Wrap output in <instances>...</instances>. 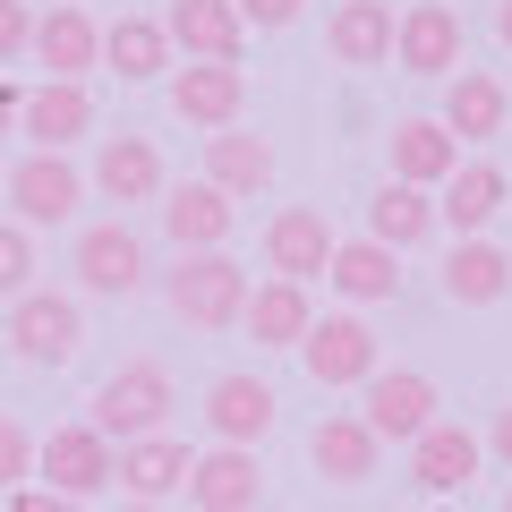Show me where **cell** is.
Returning a JSON list of instances; mask_svg holds the SVG:
<instances>
[{
  "mask_svg": "<svg viewBox=\"0 0 512 512\" xmlns=\"http://www.w3.org/2000/svg\"><path fill=\"white\" fill-rule=\"evenodd\" d=\"M180 410V393H171V367H154V359H128V367H111L103 384H94V436H111V444H137V436H163V419Z\"/></svg>",
  "mask_w": 512,
  "mask_h": 512,
  "instance_id": "cell-1",
  "label": "cell"
},
{
  "mask_svg": "<svg viewBox=\"0 0 512 512\" xmlns=\"http://www.w3.org/2000/svg\"><path fill=\"white\" fill-rule=\"evenodd\" d=\"M163 299H171V316L180 325H197V333H222V325H239V308H248V274H239L231 256H180L171 265V282H163Z\"/></svg>",
  "mask_w": 512,
  "mask_h": 512,
  "instance_id": "cell-2",
  "label": "cell"
},
{
  "mask_svg": "<svg viewBox=\"0 0 512 512\" xmlns=\"http://www.w3.org/2000/svg\"><path fill=\"white\" fill-rule=\"evenodd\" d=\"M9 350H18L26 367H69L77 350H86V308H77L69 291L9 299Z\"/></svg>",
  "mask_w": 512,
  "mask_h": 512,
  "instance_id": "cell-3",
  "label": "cell"
},
{
  "mask_svg": "<svg viewBox=\"0 0 512 512\" xmlns=\"http://www.w3.org/2000/svg\"><path fill=\"white\" fill-rule=\"evenodd\" d=\"M359 419L376 444H419L427 427H436V384L419 376V367H376V376L359 384Z\"/></svg>",
  "mask_w": 512,
  "mask_h": 512,
  "instance_id": "cell-4",
  "label": "cell"
},
{
  "mask_svg": "<svg viewBox=\"0 0 512 512\" xmlns=\"http://www.w3.org/2000/svg\"><path fill=\"white\" fill-rule=\"evenodd\" d=\"M35 470H43V487H52V495L86 504V495H103V487H111V470H120V444L94 436V427L77 419V427H52V436L35 444Z\"/></svg>",
  "mask_w": 512,
  "mask_h": 512,
  "instance_id": "cell-5",
  "label": "cell"
},
{
  "mask_svg": "<svg viewBox=\"0 0 512 512\" xmlns=\"http://www.w3.org/2000/svg\"><path fill=\"white\" fill-rule=\"evenodd\" d=\"M9 205H18L26 231L69 222L77 205H86V171H77L69 154H18V163H9Z\"/></svg>",
  "mask_w": 512,
  "mask_h": 512,
  "instance_id": "cell-6",
  "label": "cell"
},
{
  "mask_svg": "<svg viewBox=\"0 0 512 512\" xmlns=\"http://www.w3.org/2000/svg\"><path fill=\"white\" fill-rule=\"evenodd\" d=\"M77 282H86L94 299L146 291V239L128 231V222H86V231H77Z\"/></svg>",
  "mask_w": 512,
  "mask_h": 512,
  "instance_id": "cell-7",
  "label": "cell"
},
{
  "mask_svg": "<svg viewBox=\"0 0 512 512\" xmlns=\"http://www.w3.org/2000/svg\"><path fill=\"white\" fill-rule=\"evenodd\" d=\"M265 265H274V282H299V291H308L333 265V222L316 214V205H282V214L265 222Z\"/></svg>",
  "mask_w": 512,
  "mask_h": 512,
  "instance_id": "cell-8",
  "label": "cell"
},
{
  "mask_svg": "<svg viewBox=\"0 0 512 512\" xmlns=\"http://www.w3.org/2000/svg\"><path fill=\"white\" fill-rule=\"evenodd\" d=\"M274 384H265V376H214V384H205V427H214V444H248V453H256V444H265V436H274Z\"/></svg>",
  "mask_w": 512,
  "mask_h": 512,
  "instance_id": "cell-9",
  "label": "cell"
},
{
  "mask_svg": "<svg viewBox=\"0 0 512 512\" xmlns=\"http://www.w3.org/2000/svg\"><path fill=\"white\" fill-rule=\"evenodd\" d=\"M299 359H308V376L316 384H367L376 376V333L359 325V316H316L308 325V342H299Z\"/></svg>",
  "mask_w": 512,
  "mask_h": 512,
  "instance_id": "cell-10",
  "label": "cell"
},
{
  "mask_svg": "<svg viewBox=\"0 0 512 512\" xmlns=\"http://www.w3.org/2000/svg\"><path fill=\"white\" fill-rule=\"evenodd\" d=\"M239 103H248V69H222V60L171 69V111L188 128H239Z\"/></svg>",
  "mask_w": 512,
  "mask_h": 512,
  "instance_id": "cell-11",
  "label": "cell"
},
{
  "mask_svg": "<svg viewBox=\"0 0 512 512\" xmlns=\"http://www.w3.org/2000/svg\"><path fill=\"white\" fill-rule=\"evenodd\" d=\"M231 222H239V205L222 197V188H205V180L163 188V231H171L180 256H214L222 239H231Z\"/></svg>",
  "mask_w": 512,
  "mask_h": 512,
  "instance_id": "cell-12",
  "label": "cell"
},
{
  "mask_svg": "<svg viewBox=\"0 0 512 512\" xmlns=\"http://www.w3.org/2000/svg\"><path fill=\"white\" fill-rule=\"evenodd\" d=\"M163 43H171V52H188V60H222V69H239V43H248V26H239L231 0H171Z\"/></svg>",
  "mask_w": 512,
  "mask_h": 512,
  "instance_id": "cell-13",
  "label": "cell"
},
{
  "mask_svg": "<svg viewBox=\"0 0 512 512\" xmlns=\"http://www.w3.org/2000/svg\"><path fill=\"white\" fill-rule=\"evenodd\" d=\"M26 52H35L43 69H52V77L86 86V69L103 60V26H94L86 9H77V0H52V9L35 18V43H26Z\"/></svg>",
  "mask_w": 512,
  "mask_h": 512,
  "instance_id": "cell-14",
  "label": "cell"
},
{
  "mask_svg": "<svg viewBox=\"0 0 512 512\" xmlns=\"http://www.w3.org/2000/svg\"><path fill=\"white\" fill-rule=\"evenodd\" d=\"M18 128L35 137V154H69L77 137L94 128V94L69 86V77H43V86L18 103Z\"/></svg>",
  "mask_w": 512,
  "mask_h": 512,
  "instance_id": "cell-15",
  "label": "cell"
},
{
  "mask_svg": "<svg viewBox=\"0 0 512 512\" xmlns=\"http://www.w3.org/2000/svg\"><path fill=\"white\" fill-rule=\"evenodd\" d=\"M256 487H265V470H256L248 444H214V453L188 461V504L197 512H256Z\"/></svg>",
  "mask_w": 512,
  "mask_h": 512,
  "instance_id": "cell-16",
  "label": "cell"
},
{
  "mask_svg": "<svg viewBox=\"0 0 512 512\" xmlns=\"http://www.w3.org/2000/svg\"><path fill=\"white\" fill-rule=\"evenodd\" d=\"M393 52H402V69H419V77H453L461 69V18L444 9V0H419V9L393 18Z\"/></svg>",
  "mask_w": 512,
  "mask_h": 512,
  "instance_id": "cell-17",
  "label": "cell"
},
{
  "mask_svg": "<svg viewBox=\"0 0 512 512\" xmlns=\"http://www.w3.org/2000/svg\"><path fill=\"white\" fill-rule=\"evenodd\" d=\"M308 461H316V478H333V487H367V478L384 470V444L367 436L359 410H333V419L308 436Z\"/></svg>",
  "mask_w": 512,
  "mask_h": 512,
  "instance_id": "cell-18",
  "label": "cell"
},
{
  "mask_svg": "<svg viewBox=\"0 0 512 512\" xmlns=\"http://www.w3.org/2000/svg\"><path fill=\"white\" fill-rule=\"evenodd\" d=\"M188 444L180 436H137V444H120V470H111V487H128V504H163V495H180L188 487Z\"/></svg>",
  "mask_w": 512,
  "mask_h": 512,
  "instance_id": "cell-19",
  "label": "cell"
},
{
  "mask_svg": "<svg viewBox=\"0 0 512 512\" xmlns=\"http://www.w3.org/2000/svg\"><path fill=\"white\" fill-rule=\"evenodd\" d=\"M86 188H103L111 205H146V197H163V154H154V137H103V154H94Z\"/></svg>",
  "mask_w": 512,
  "mask_h": 512,
  "instance_id": "cell-20",
  "label": "cell"
},
{
  "mask_svg": "<svg viewBox=\"0 0 512 512\" xmlns=\"http://www.w3.org/2000/svg\"><path fill=\"white\" fill-rule=\"evenodd\" d=\"M239 325H248L256 350H299V342H308V325H316V308H308L299 282H256L248 308H239Z\"/></svg>",
  "mask_w": 512,
  "mask_h": 512,
  "instance_id": "cell-21",
  "label": "cell"
},
{
  "mask_svg": "<svg viewBox=\"0 0 512 512\" xmlns=\"http://www.w3.org/2000/svg\"><path fill=\"white\" fill-rule=\"evenodd\" d=\"M205 188H222V197L274 188V146L248 137V128H214V137H205Z\"/></svg>",
  "mask_w": 512,
  "mask_h": 512,
  "instance_id": "cell-22",
  "label": "cell"
},
{
  "mask_svg": "<svg viewBox=\"0 0 512 512\" xmlns=\"http://www.w3.org/2000/svg\"><path fill=\"white\" fill-rule=\"evenodd\" d=\"M410 478H419L427 495H453V487H470L478 478V436L461 419H436L419 444H410Z\"/></svg>",
  "mask_w": 512,
  "mask_h": 512,
  "instance_id": "cell-23",
  "label": "cell"
},
{
  "mask_svg": "<svg viewBox=\"0 0 512 512\" xmlns=\"http://www.w3.org/2000/svg\"><path fill=\"white\" fill-rule=\"evenodd\" d=\"M325 52L342 60V69L393 60V9H384V0H342V9L325 18Z\"/></svg>",
  "mask_w": 512,
  "mask_h": 512,
  "instance_id": "cell-24",
  "label": "cell"
},
{
  "mask_svg": "<svg viewBox=\"0 0 512 512\" xmlns=\"http://www.w3.org/2000/svg\"><path fill=\"white\" fill-rule=\"evenodd\" d=\"M504 111H512L504 77H487V69H453V86H444V137H453V146L495 137V128H504Z\"/></svg>",
  "mask_w": 512,
  "mask_h": 512,
  "instance_id": "cell-25",
  "label": "cell"
},
{
  "mask_svg": "<svg viewBox=\"0 0 512 512\" xmlns=\"http://www.w3.org/2000/svg\"><path fill=\"white\" fill-rule=\"evenodd\" d=\"M453 171H461V146L444 137V120H402L393 128V180L402 188H427V197H436Z\"/></svg>",
  "mask_w": 512,
  "mask_h": 512,
  "instance_id": "cell-26",
  "label": "cell"
},
{
  "mask_svg": "<svg viewBox=\"0 0 512 512\" xmlns=\"http://www.w3.org/2000/svg\"><path fill=\"white\" fill-rule=\"evenodd\" d=\"M495 205H504V171L487 163V154H470V163L453 171V180L436 188V222H453L461 239H478L495 222Z\"/></svg>",
  "mask_w": 512,
  "mask_h": 512,
  "instance_id": "cell-27",
  "label": "cell"
},
{
  "mask_svg": "<svg viewBox=\"0 0 512 512\" xmlns=\"http://www.w3.org/2000/svg\"><path fill=\"white\" fill-rule=\"evenodd\" d=\"M504 291H512V256L495 248V239H461V248L444 256V299H453V308H495Z\"/></svg>",
  "mask_w": 512,
  "mask_h": 512,
  "instance_id": "cell-28",
  "label": "cell"
},
{
  "mask_svg": "<svg viewBox=\"0 0 512 512\" xmlns=\"http://www.w3.org/2000/svg\"><path fill=\"white\" fill-rule=\"evenodd\" d=\"M325 282H333L342 299H359V308H367V299H393V291H402V256L376 248V239H333Z\"/></svg>",
  "mask_w": 512,
  "mask_h": 512,
  "instance_id": "cell-29",
  "label": "cell"
},
{
  "mask_svg": "<svg viewBox=\"0 0 512 512\" xmlns=\"http://www.w3.org/2000/svg\"><path fill=\"white\" fill-rule=\"evenodd\" d=\"M427 231H436V197H427V188L384 180V188H376V205H367V239L402 256V248H419Z\"/></svg>",
  "mask_w": 512,
  "mask_h": 512,
  "instance_id": "cell-30",
  "label": "cell"
},
{
  "mask_svg": "<svg viewBox=\"0 0 512 512\" xmlns=\"http://www.w3.org/2000/svg\"><path fill=\"white\" fill-rule=\"evenodd\" d=\"M103 60L120 69V86H137V77H163V69H171L163 18H120V26H103Z\"/></svg>",
  "mask_w": 512,
  "mask_h": 512,
  "instance_id": "cell-31",
  "label": "cell"
},
{
  "mask_svg": "<svg viewBox=\"0 0 512 512\" xmlns=\"http://www.w3.org/2000/svg\"><path fill=\"white\" fill-rule=\"evenodd\" d=\"M35 291V231L26 222H0V299Z\"/></svg>",
  "mask_w": 512,
  "mask_h": 512,
  "instance_id": "cell-32",
  "label": "cell"
},
{
  "mask_svg": "<svg viewBox=\"0 0 512 512\" xmlns=\"http://www.w3.org/2000/svg\"><path fill=\"white\" fill-rule=\"evenodd\" d=\"M0 487H35V436L18 419H0Z\"/></svg>",
  "mask_w": 512,
  "mask_h": 512,
  "instance_id": "cell-33",
  "label": "cell"
},
{
  "mask_svg": "<svg viewBox=\"0 0 512 512\" xmlns=\"http://www.w3.org/2000/svg\"><path fill=\"white\" fill-rule=\"evenodd\" d=\"M26 43H35V9H26V0H0V69H9Z\"/></svg>",
  "mask_w": 512,
  "mask_h": 512,
  "instance_id": "cell-34",
  "label": "cell"
},
{
  "mask_svg": "<svg viewBox=\"0 0 512 512\" xmlns=\"http://www.w3.org/2000/svg\"><path fill=\"white\" fill-rule=\"evenodd\" d=\"M231 9H239V26H265V35H274V26H291L308 0H231Z\"/></svg>",
  "mask_w": 512,
  "mask_h": 512,
  "instance_id": "cell-35",
  "label": "cell"
},
{
  "mask_svg": "<svg viewBox=\"0 0 512 512\" xmlns=\"http://www.w3.org/2000/svg\"><path fill=\"white\" fill-rule=\"evenodd\" d=\"M9 512H86V504H69L52 487H9Z\"/></svg>",
  "mask_w": 512,
  "mask_h": 512,
  "instance_id": "cell-36",
  "label": "cell"
},
{
  "mask_svg": "<svg viewBox=\"0 0 512 512\" xmlns=\"http://www.w3.org/2000/svg\"><path fill=\"white\" fill-rule=\"evenodd\" d=\"M18 103H26V94L9 86V77H0V137H9V128H18Z\"/></svg>",
  "mask_w": 512,
  "mask_h": 512,
  "instance_id": "cell-37",
  "label": "cell"
},
{
  "mask_svg": "<svg viewBox=\"0 0 512 512\" xmlns=\"http://www.w3.org/2000/svg\"><path fill=\"white\" fill-rule=\"evenodd\" d=\"M487 444H495V453H504V461H512V402H504V410H495V436H487Z\"/></svg>",
  "mask_w": 512,
  "mask_h": 512,
  "instance_id": "cell-38",
  "label": "cell"
},
{
  "mask_svg": "<svg viewBox=\"0 0 512 512\" xmlns=\"http://www.w3.org/2000/svg\"><path fill=\"white\" fill-rule=\"evenodd\" d=\"M495 35H504V43H512V0H504V9H495Z\"/></svg>",
  "mask_w": 512,
  "mask_h": 512,
  "instance_id": "cell-39",
  "label": "cell"
},
{
  "mask_svg": "<svg viewBox=\"0 0 512 512\" xmlns=\"http://www.w3.org/2000/svg\"><path fill=\"white\" fill-rule=\"evenodd\" d=\"M120 512H163V504H120Z\"/></svg>",
  "mask_w": 512,
  "mask_h": 512,
  "instance_id": "cell-40",
  "label": "cell"
},
{
  "mask_svg": "<svg viewBox=\"0 0 512 512\" xmlns=\"http://www.w3.org/2000/svg\"><path fill=\"white\" fill-rule=\"evenodd\" d=\"M504 512H512V487H504Z\"/></svg>",
  "mask_w": 512,
  "mask_h": 512,
  "instance_id": "cell-41",
  "label": "cell"
},
{
  "mask_svg": "<svg viewBox=\"0 0 512 512\" xmlns=\"http://www.w3.org/2000/svg\"><path fill=\"white\" fill-rule=\"evenodd\" d=\"M256 512H274V504H256Z\"/></svg>",
  "mask_w": 512,
  "mask_h": 512,
  "instance_id": "cell-42",
  "label": "cell"
}]
</instances>
